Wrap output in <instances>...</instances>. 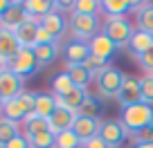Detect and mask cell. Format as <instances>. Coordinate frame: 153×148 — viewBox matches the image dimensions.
I'll use <instances>...</instances> for the list:
<instances>
[{
  "label": "cell",
  "instance_id": "7402d4cb",
  "mask_svg": "<svg viewBox=\"0 0 153 148\" xmlns=\"http://www.w3.org/2000/svg\"><path fill=\"white\" fill-rule=\"evenodd\" d=\"M59 108L56 103V96L52 94H43V92H36V103H34V112L38 117H43V119H50L52 112Z\"/></svg>",
  "mask_w": 153,
  "mask_h": 148
},
{
  "label": "cell",
  "instance_id": "2e32d148",
  "mask_svg": "<svg viewBox=\"0 0 153 148\" xmlns=\"http://www.w3.org/2000/svg\"><path fill=\"white\" fill-rule=\"evenodd\" d=\"M23 7H25V11H27L29 18L38 20V23H41L48 14L54 11V2H52V0H25Z\"/></svg>",
  "mask_w": 153,
  "mask_h": 148
},
{
  "label": "cell",
  "instance_id": "60d3db41",
  "mask_svg": "<svg viewBox=\"0 0 153 148\" xmlns=\"http://www.w3.org/2000/svg\"><path fill=\"white\" fill-rule=\"evenodd\" d=\"M7 70V65H5V63H2V61H0V74H2V72H5Z\"/></svg>",
  "mask_w": 153,
  "mask_h": 148
},
{
  "label": "cell",
  "instance_id": "74e56055",
  "mask_svg": "<svg viewBox=\"0 0 153 148\" xmlns=\"http://www.w3.org/2000/svg\"><path fill=\"white\" fill-rule=\"evenodd\" d=\"M81 148H110V146H108L101 137H95V139H90V141L81 144Z\"/></svg>",
  "mask_w": 153,
  "mask_h": 148
},
{
  "label": "cell",
  "instance_id": "8d00e7d4",
  "mask_svg": "<svg viewBox=\"0 0 153 148\" xmlns=\"http://www.w3.org/2000/svg\"><path fill=\"white\" fill-rule=\"evenodd\" d=\"M2 148H29V139L25 137V135H18V137H14L9 144H5Z\"/></svg>",
  "mask_w": 153,
  "mask_h": 148
},
{
  "label": "cell",
  "instance_id": "44dd1931",
  "mask_svg": "<svg viewBox=\"0 0 153 148\" xmlns=\"http://www.w3.org/2000/svg\"><path fill=\"white\" fill-rule=\"evenodd\" d=\"M101 9L106 11L108 18H126V14L133 11V2L131 0H104Z\"/></svg>",
  "mask_w": 153,
  "mask_h": 148
},
{
  "label": "cell",
  "instance_id": "d6986e66",
  "mask_svg": "<svg viewBox=\"0 0 153 148\" xmlns=\"http://www.w3.org/2000/svg\"><path fill=\"white\" fill-rule=\"evenodd\" d=\"M0 112H2V117H5V119L14 121V124H18V121H25V117L29 115L27 108L20 103L18 96H16V99H7V101H2V108H0Z\"/></svg>",
  "mask_w": 153,
  "mask_h": 148
},
{
  "label": "cell",
  "instance_id": "1f68e13d",
  "mask_svg": "<svg viewBox=\"0 0 153 148\" xmlns=\"http://www.w3.org/2000/svg\"><path fill=\"white\" fill-rule=\"evenodd\" d=\"M29 139V148H54V141H56V137H54L52 133H41V135H34V137H27Z\"/></svg>",
  "mask_w": 153,
  "mask_h": 148
},
{
  "label": "cell",
  "instance_id": "7a4b0ae2",
  "mask_svg": "<svg viewBox=\"0 0 153 148\" xmlns=\"http://www.w3.org/2000/svg\"><path fill=\"white\" fill-rule=\"evenodd\" d=\"M124 77L126 74H122L117 67L106 65L95 77L97 94H99L101 99H117V94H120V90H122V83H124Z\"/></svg>",
  "mask_w": 153,
  "mask_h": 148
},
{
  "label": "cell",
  "instance_id": "7bdbcfd3",
  "mask_svg": "<svg viewBox=\"0 0 153 148\" xmlns=\"http://www.w3.org/2000/svg\"><path fill=\"white\" fill-rule=\"evenodd\" d=\"M0 108H2V96H0Z\"/></svg>",
  "mask_w": 153,
  "mask_h": 148
},
{
  "label": "cell",
  "instance_id": "30bf717a",
  "mask_svg": "<svg viewBox=\"0 0 153 148\" xmlns=\"http://www.w3.org/2000/svg\"><path fill=\"white\" fill-rule=\"evenodd\" d=\"M99 130H101V121L99 119H90V117H79L76 115V121L72 126V133L81 139V144L90 141V139L99 137Z\"/></svg>",
  "mask_w": 153,
  "mask_h": 148
},
{
  "label": "cell",
  "instance_id": "cb8c5ba5",
  "mask_svg": "<svg viewBox=\"0 0 153 148\" xmlns=\"http://www.w3.org/2000/svg\"><path fill=\"white\" fill-rule=\"evenodd\" d=\"M25 137H34V135H41V133H48L50 130V124L48 119H43V117H38L36 112H32V115L25 117Z\"/></svg>",
  "mask_w": 153,
  "mask_h": 148
},
{
  "label": "cell",
  "instance_id": "603a6c76",
  "mask_svg": "<svg viewBox=\"0 0 153 148\" xmlns=\"http://www.w3.org/2000/svg\"><path fill=\"white\" fill-rule=\"evenodd\" d=\"M151 47H153V34L140 32V29L131 36V40H128V49L135 54V56H142V54L149 52Z\"/></svg>",
  "mask_w": 153,
  "mask_h": 148
},
{
  "label": "cell",
  "instance_id": "d6a6232c",
  "mask_svg": "<svg viewBox=\"0 0 153 148\" xmlns=\"http://www.w3.org/2000/svg\"><path fill=\"white\" fill-rule=\"evenodd\" d=\"M140 88H142V103L153 105V77L151 74L140 79Z\"/></svg>",
  "mask_w": 153,
  "mask_h": 148
},
{
  "label": "cell",
  "instance_id": "d590c367",
  "mask_svg": "<svg viewBox=\"0 0 153 148\" xmlns=\"http://www.w3.org/2000/svg\"><path fill=\"white\" fill-rule=\"evenodd\" d=\"M133 139H135V144H151L153 133H151V128H144V130H140V133H135Z\"/></svg>",
  "mask_w": 153,
  "mask_h": 148
},
{
  "label": "cell",
  "instance_id": "ba28073f",
  "mask_svg": "<svg viewBox=\"0 0 153 148\" xmlns=\"http://www.w3.org/2000/svg\"><path fill=\"white\" fill-rule=\"evenodd\" d=\"M29 16L25 11L23 2H11L9 9L0 16V29H7V32H16L23 23H27Z\"/></svg>",
  "mask_w": 153,
  "mask_h": 148
},
{
  "label": "cell",
  "instance_id": "b9f144b4",
  "mask_svg": "<svg viewBox=\"0 0 153 148\" xmlns=\"http://www.w3.org/2000/svg\"><path fill=\"white\" fill-rule=\"evenodd\" d=\"M149 128H151V133H153V121H151V126H149Z\"/></svg>",
  "mask_w": 153,
  "mask_h": 148
},
{
  "label": "cell",
  "instance_id": "3957f363",
  "mask_svg": "<svg viewBox=\"0 0 153 148\" xmlns=\"http://www.w3.org/2000/svg\"><path fill=\"white\" fill-rule=\"evenodd\" d=\"M70 29H72L76 40H81V43L88 40V43H90L97 34H99V18H97V16H88V14H72Z\"/></svg>",
  "mask_w": 153,
  "mask_h": 148
},
{
  "label": "cell",
  "instance_id": "e575fe53",
  "mask_svg": "<svg viewBox=\"0 0 153 148\" xmlns=\"http://www.w3.org/2000/svg\"><path fill=\"white\" fill-rule=\"evenodd\" d=\"M135 58H137V65L142 67V70H146L153 77V47L149 49V52H144L142 56H135Z\"/></svg>",
  "mask_w": 153,
  "mask_h": 148
},
{
  "label": "cell",
  "instance_id": "8992f818",
  "mask_svg": "<svg viewBox=\"0 0 153 148\" xmlns=\"http://www.w3.org/2000/svg\"><path fill=\"white\" fill-rule=\"evenodd\" d=\"M128 130L124 128L122 121H115V119H108V121H101V130H99V137L108 144L110 148H120L122 141L126 139Z\"/></svg>",
  "mask_w": 153,
  "mask_h": 148
},
{
  "label": "cell",
  "instance_id": "7c38bea8",
  "mask_svg": "<svg viewBox=\"0 0 153 148\" xmlns=\"http://www.w3.org/2000/svg\"><path fill=\"white\" fill-rule=\"evenodd\" d=\"M88 47H90V54L92 56H97V58H101V61H108L110 56L115 54V49H117V45L113 43V40L106 36L104 32H99L95 36V38L88 43Z\"/></svg>",
  "mask_w": 153,
  "mask_h": 148
},
{
  "label": "cell",
  "instance_id": "5bb4252c",
  "mask_svg": "<svg viewBox=\"0 0 153 148\" xmlns=\"http://www.w3.org/2000/svg\"><path fill=\"white\" fill-rule=\"evenodd\" d=\"M20 43L16 40V36H14V32H7V29H0V61L5 63H9L11 58L16 56V54L20 52Z\"/></svg>",
  "mask_w": 153,
  "mask_h": 148
},
{
  "label": "cell",
  "instance_id": "836d02e7",
  "mask_svg": "<svg viewBox=\"0 0 153 148\" xmlns=\"http://www.w3.org/2000/svg\"><path fill=\"white\" fill-rule=\"evenodd\" d=\"M81 65L86 67V70H88V72H90V74H92V79H95L97 74H99V72L104 70L106 65H108V63H106V61H101V58H97V56H92V54H90V56H88L86 61L81 63Z\"/></svg>",
  "mask_w": 153,
  "mask_h": 148
},
{
  "label": "cell",
  "instance_id": "f1b7e54d",
  "mask_svg": "<svg viewBox=\"0 0 153 148\" xmlns=\"http://www.w3.org/2000/svg\"><path fill=\"white\" fill-rule=\"evenodd\" d=\"M101 9L99 0H76L72 2V14H88V16H97V11Z\"/></svg>",
  "mask_w": 153,
  "mask_h": 148
},
{
  "label": "cell",
  "instance_id": "5b68a950",
  "mask_svg": "<svg viewBox=\"0 0 153 148\" xmlns=\"http://www.w3.org/2000/svg\"><path fill=\"white\" fill-rule=\"evenodd\" d=\"M7 70L14 72V74H18L20 79L34 74V72L38 70V61H36V56H34V49H25L23 47L9 63H7Z\"/></svg>",
  "mask_w": 153,
  "mask_h": 148
},
{
  "label": "cell",
  "instance_id": "ac0fdd59",
  "mask_svg": "<svg viewBox=\"0 0 153 148\" xmlns=\"http://www.w3.org/2000/svg\"><path fill=\"white\" fill-rule=\"evenodd\" d=\"M86 96H88V92H86V88H72L70 92H65L63 96H56V103L61 105V108H68V110H72V112H76V110L81 108V103L86 101Z\"/></svg>",
  "mask_w": 153,
  "mask_h": 148
},
{
  "label": "cell",
  "instance_id": "4316f807",
  "mask_svg": "<svg viewBox=\"0 0 153 148\" xmlns=\"http://www.w3.org/2000/svg\"><path fill=\"white\" fill-rule=\"evenodd\" d=\"M20 130H18V124H14V121L5 119V117L0 115V148L5 146V144H9L14 137H18Z\"/></svg>",
  "mask_w": 153,
  "mask_h": 148
},
{
  "label": "cell",
  "instance_id": "9c48e42d",
  "mask_svg": "<svg viewBox=\"0 0 153 148\" xmlns=\"http://www.w3.org/2000/svg\"><path fill=\"white\" fill-rule=\"evenodd\" d=\"M74 121H76V112H72V110L61 108V105H59V108L52 112V117L48 119V124H50V133L56 137V135L65 133V130H72Z\"/></svg>",
  "mask_w": 153,
  "mask_h": 148
},
{
  "label": "cell",
  "instance_id": "8fae6325",
  "mask_svg": "<svg viewBox=\"0 0 153 148\" xmlns=\"http://www.w3.org/2000/svg\"><path fill=\"white\" fill-rule=\"evenodd\" d=\"M20 92H23V79L18 74H14V72L5 70L0 74V96H2V101L16 99Z\"/></svg>",
  "mask_w": 153,
  "mask_h": 148
},
{
  "label": "cell",
  "instance_id": "83f0119b",
  "mask_svg": "<svg viewBox=\"0 0 153 148\" xmlns=\"http://www.w3.org/2000/svg\"><path fill=\"white\" fill-rule=\"evenodd\" d=\"M99 112H101V103L95 99V96H90V94L86 96V101L81 103V108L76 110V115H79V117H90V119H97Z\"/></svg>",
  "mask_w": 153,
  "mask_h": 148
},
{
  "label": "cell",
  "instance_id": "277c9868",
  "mask_svg": "<svg viewBox=\"0 0 153 148\" xmlns=\"http://www.w3.org/2000/svg\"><path fill=\"white\" fill-rule=\"evenodd\" d=\"M104 34L117 47H124V45H128L131 36H133L135 32H133V25L126 18H108L106 20V27H104Z\"/></svg>",
  "mask_w": 153,
  "mask_h": 148
},
{
  "label": "cell",
  "instance_id": "ab89813d",
  "mask_svg": "<svg viewBox=\"0 0 153 148\" xmlns=\"http://www.w3.org/2000/svg\"><path fill=\"white\" fill-rule=\"evenodd\" d=\"M133 148H153V141L151 144H135Z\"/></svg>",
  "mask_w": 153,
  "mask_h": 148
},
{
  "label": "cell",
  "instance_id": "d4e9b609",
  "mask_svg": "<svg viewBox=\"0 0 153 148\" xmlns=\"http://www.w3.org/2000/svg\"><path fill=\"white\" fill-rule=\"evenodd\" d=\"M34 56L38 61V67H45L50 63H54V58L59 56V43H50V45H36L34 47Z\"/></svg>",
  "mask_w": 153,
  "mask_h": 148
},
{
  "label": "cell",
  "instance_id": "f546056e",
  "mask_svg": "<svg viewBox=\"0 0 153 148\" xmlns=\"http://www.w3.org/2000/svg\"><path fill=\"white\" fill-rule=\"evenodd\" d=\"M54 148H81V139L76 137V135L72 133V130H65V133L56 135Z\"/></svg>",
  "mask_w": 153,
  "mask_h": 148
},
{
  "label": "cell",
  "instance_id": "f35d334b",
  "mask_svg": "<svg viewBox=\"0 0 153 148\" xmlns=\"http://www.w3.org/2000/svg\"><path fill=\"white\" fill-rule=\"evenodd\" d=\"M9 5H11L9 0H0V16L5 14V11H7V9H9Z\"/></svg>",
  "mask_w": 153,
  "mask_h": 148
},
{
  "label": "cell",
  "instance_id": "6da1fadb",
  "mask_svg": "<svg viewBox=\"0 0 153 148\" xmlns=\"http://www.w3.org/2000/svg\"><path fill=\"white\" fill-rule=\"evenodd\" d=\"M122 124L124 128L128 130L131 135L140 133V130L149 128L153 121V105H146V103H135V105H128V108H122Z\"/></svg>",
  "mask_w": 153,
  "mask_h": 148
},
{
  "label": "cell",
  "instance_id": "4fadbf2b",
  "mask_svg": "<svg viewBox=\"0 0 153 148\" xmlns=\"http://www.w3.org/2000/svg\"><path fill=\"white\" fill-rule=\"evenodd\" d=\"M38 25H41L38 20H32V18H29L27 23H23V25L14 32V36H16V40L20 43V47H25V49H34V47H36Z\"/></svg>",
  "mask_w": 153,
  "mask_h": 148
},
{
  "label": "cell",
  "instance_id": "4dcf8cb0",
  "mask_svg": "<svg viewBox=\"0 0 153 148\" xmlns=\"http://www.w3.org/2000/svg\"><path fill=\"white\" fill-rule=\"evenodd\" d=\"M72 88H74V85H72L70 77H68L65 72L56 74V77H54V81H52V90H54V94H56V96H63L65 92H70Z\"/></svg>",
  "mask_w": 153,
  "mask_h": 148
},
{
  "label": "cell",
  "instance_id": "ffe728a7",
  "mask_svg": "<svg viewBox=\"0 0 153 148\" xmlns=\"http://www.w3.org/2000/svg\"><path fill=\"white\" fill-rule=\"evenodd\" d=\"M41 27L48 29V32L54 36V40H59V38H63V34H65V29H68V23L59 11H52V14H48L43 20H41Z\"/></svg>",
  "mask_w": 153,
  "mask_h": 148
},
{
  "label": "cell",
  "instance_id": "9a60e30c",
  "mask_svg": "<svg viewBox=\"0 0 153 148\" xmlns=\"http://www.w3.org/2000/svg\"><path fill=\"white\" fill-rule=\"evenodd\" d=\"M88 56H90V47H88V43L72 40V43L65 45V65H81Z\"/></svg>",
  "mask_w": 153,
  "mask_h": 148
},
{
  "label": "cell",
  "instance_id": "484cf974",
  "mask_svg": "<svg viewBox=\"0 0 153 148\" xmlns=\"http://www.w3.org/2000/svg\"><path fill=\"white\" fill-rule=\"evenodd\" d=\"M65 74L70 77L72 85H76V88H86L92 79V74L83 65H65Z\"/></svg>",
  "mask_w": 153,
  "mask_h": 148
},
{
  "label": "cell",
  "instance_id": "52a82bcc",
  "mask_svg": "<svg viewBox=\"0 0 153 148\" xmlns=\"http://www.w3.org/2000/svg\"><path fill=\"white\" fill-rule=\"evenodd\" d=\"M117 101H120L122 108H128V105L142 103V88H140V79L135 77H124V83H122V90L117 94Z\"/></svg>",
  "mask_w": 153,
  "mask_h": 148
},
{
  "label": "cell",
  "instance_id": "e0dca14e",
  "mask_svg": "<svg viewBox=\"0 0 153 148\" xmlns=\"http://www.w3.org/2000/svg\"><path fill=\"white\" fill-rule=\"evenodd\" d=\"M133 11L137 14V29L153 34V5L151 2H133Z\"/></svg>",
  "mask_w": 153,
  "mask_h": 148
}]
</instances>
